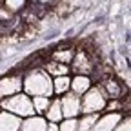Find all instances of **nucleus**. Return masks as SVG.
I'll return each instance as SVG.
<instances>
[{"label": "nucleus", "mask_w": 131, "mask_h": 131, "mask_svg": "<svg viewBox=\"0 0 131 131\" xmlns=\"http://www.w3.org/2000/svg\"><path fill=\"white\" fill-rule=\"evenodd\" d=\"M69 84H71V75H64V77H57L51 80L53 86V96L60 98L62 95L69 93Z\"/></svg>", "instance_id": "13"}, {"label": "nucleus", "mask_w": 131, "mask_h": 131, "mask_svg": "<svg viewBox=\"0 0 131 131\" xmlns=\"http://www.w3.org/2000/svg\"><path fill=\"white\" fill-rule=\"evenodd\" d=\"M49 77L42 66H31L22 71V93H26L29 98L35 96H47L53 98V86Z\"/></svg>", "instance_id": "1"}, {"label": "nucleus", "mask_w": 131, "mask_h": 131, "mask_svg": "<svg viewBox=\"0 0 131 131\" xmlns=\"http://www.w3.org/2000/svg\"><path fill=\"white\" fill-rule=\"evenodd\" d=\"M107 104V98L102 93L100 86H91L89 91H86L80 96V115H102Z\"/></svg>", "instance_id": "2"}, {"label": "nucleus", "mask_w": 131, "mask_h": 131, "mask_svg": "<svg viewBox=\"0 0 131 131\" xmlns=\"http://www.w3.org/2000/svg\"><path fill=\"white\" fill-rule=\"evenodd\" d=\"M73 55H75V49L73 47L55 49V51H51V60L53 62H58V64H64V66H69L71 60H73Z\"/></svg>", "instance_id": "15"}, {"label": "nucleus", "mask_w": 131, "mask_h": 131, "mask_svg": "<svg viewBox=\"0 0 131 131\" xmlns=\"http://www.w3.org/2000/svg\"><path fill=\"white\" fill-rule=\"evenodd\" d=\"M22 118L15 117V115L0 109V131H18L20 129Z\"/></svg>", "instance_id": "11"}, {"label": "nucleus", "mask_w": 131, "mask_h": 131, "mask_svg": "<svg viewBox=\"0 0 131 131\" xmlns=\"http://www.w3.org/2000/svg\"><path fill=\"white\" fill-rule=\"evenodd\" d=\"M93 86V80L91 77H86V75H73L71 77V84H69V93L77 95V96H82L86 91H89Z\"/></svg>", "instance_id": "9"}, {"label": "nucleus", "mask_w": 131, "mask_h": 131, "mask_svg": "<svg viewBox=\"0 0 131 131\" xmlns=\"http://www.w3.org/2000/svg\"><path fill=\"white\" fill-rule=\"evenodd\" d=\"M58 131H78V118H64L58 122Z\"/></svg>", "instance_id": "19"}, {"label": "nucleus", "mask_w": 131, "mask_h": 131, "mask_svg": "<svg viewBox=\"0 0 131 131\" xmlns=\"http://www.w3.org/2000/svg\"><path fill=\"white\" fill-rule=\"evenodd\" d=\"M46 118L38 117V115H31L27 118H22L20 122V129L18 131H46Z\"/></svg>", "instance_id": "10"}, {"label": "nucleus", "mask_w": 131, "mask_h": 131, "mask_svg": "<svg viewBox=\"0 0 131 131\" xmlns=\"http://www.w3.org/2000/svg\"><path fill=\"white\" fill-rule=\"evenodd\" d=\"M16 93H22V73L13 71L0 77V100L9 98Z\"/></svg>", "instance_id": "5"}, {"label": "nucleus", "mask_w": 131, "mask_h": 131, "mask_svg": "<svg viewBox=\"0 0 131 131\" xmlns=\"http://www.w3.org/2000/svg\"><path fill=\"white\" fill-rule=\"evenodd\" d=\"M96 58H95V51L93 49H84V47H78L75 49V55L73 60L69 64V69L73 71V75H86L91 77V73L96 68Z\"/></svg>", "instance_id": "4"}, {"label": "nucleus", "mask_w": 131, "mask_h": 131, "mask_svg": "<svg viewBox=\"0 0 131 131\" xmlns=\"http://www.w3.org/2000/svg\"><path fill=\"white\" fill-rule=\"evenodd\" d=\"M96 86H100V89L106 95L107 100H122V98L127 96V88L124 86V82L118 77H109Z\"/></svg>", "instance_id": "6"}, {"label": "nucleus", "mask_w": 131, "mask_h": 131, "mask_svg": "<svg viewBox=\"0 0 131 131\" xmlns=\"http://www.w3.org/2000/svg\"><path fill=\"white\" fill-rule=\"evenodd\" d=\"M122 118H124L122 113H102L91 131H113Z\"/></svg>", "instance_id": "8"}, {"label": "nucleus", "mask_w": 131, "mask_h": 131, "mask_svg": "<svg viewBox=\"0 0 131 131\" xmlns=\"http://www.w3.org/2000/svg\"><path fill=\"white\" fill-rule=\"evenodd\" d=\"M44 118H46V122H51V124H58V122L64 120L62 109H60V100H58L57 96L51 98V104H49L47 111L44 113Z\"/></svg>", "instance_id": "12"}, {"label": "nucleus", "mask_w": 131, "mask_h": 131, "mask_svg": "<svg viewBox=\"0 0 131 131\" xmlns=\"http://www.w3.org/2000/svg\"><path fill=\"white\" fill-rule=\"evenodd\" d=\"M113 131H131V126H129V115H124V118L118 122V126L115 127Z\"/></svg>", "instance_id": "20"}, {"label": "nucleus", "mask_w": 131, "mask_h": 131, "mask_svg": "<svg viewBox=\"0 0 131 131\" xmlns=\"http://www.w3.org/2000/svg\"><path fill=\"white\" fill-rule=\"evenodd\" d=\"M100 115H80L78 117V131H91Z\"/></svg>", "instance_id": "17"}, {"label": "nucleus", "mask_w": 131, "mask_h": 131, "mask_svg": "<svg viewBox=\"0 0 131 131\" xmlns=\"http://www.w3.org/2000/svg\"><path fill=\"white\" fill-rule=\"evenodd\" d=\"M0 109H4L18 118H27L31 115H35L33 113V106H31V98L26 93H16L9 98L0 100Z\"/></svg>", "instance_id": "3"}, {"label": "nucleus", "mask_w": 131, "mask_h": 131, "mask_svg": "<svg viewBox=\"0 0 131 131\" xmlns=\"http://www.w3.org/2000/svg\"><path fill=\"white\" fill-rule=\"evenodd\" d=\"M60 109L64 118H78L80 117V96L73 93H66L60 98Z\"/></svg>", "instance_id": "7"}, {"label": "nucleus", "mask_w": 131, "mask_h": 131, "mask_svg": "<svg viewBox=\"0 0 131 131\" xmlns=\"http://www.w3.org/2000/svg\"><path fill=\"white\" fill-rule=\"evenodd\" d=\"M46 131H58V124H51V122H47Z\"/></svg>", "instance_id": "21"}, {"label": "nucleus", "mask_w": 131, "mask_h": 131, "mask_svg": "<svg viewBox=\"0 0 131 131\" xmlns=\"http://www.w3.org/2000/svg\"><path fill=\"white\" fill-rule=\"evenodd\" d=\"M42 69L51 77V78H57V77H64V75H69L71 69H69V66H64V64H58V62H53V60H49L42 66Z\"/></svg>", "instance_id": "14"}, {"label": "nucleus", "mask_w": 131, "mask_h": 131, "mask_svg": "<svg viewBox=\"0 0 131 131\" xmlns=\"http://www.w3.org/2000/svg\"><path fill=\"white\" fill-rule=\"evenodd\" d=\"M49 104H51V98H47V96H35V98H31L33 113L38 115V117H44V113L47 111Z\"/></svg>", "instance_id": "16"}, {"label": "nucleus", "mask_w": 131, "mask_h": 131, "mask_svg": "<svg viewBox=\"0 0 131 131\" xmlns=\"http://www.w3.org/2000/svg\"><path fill=\"white\" fill-rule=\"evenodd\" d=\"M0 6L13 15V13H18L20 9H26L27 2H24V0H4V2H0Z\"/></svg>", "instance_id": "18"}]
</instances>
